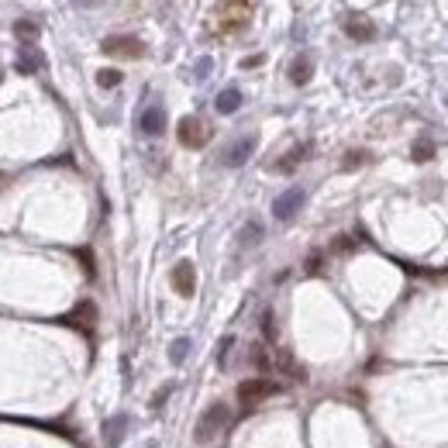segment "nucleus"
Masks as SVG:
<instances>
[{"instance_id": "obj_3", "label": "nucleus", "mask_w": 448, "mask_h": 448, "mask_svg": "<svg viewBox=\"0 0 448 448\" xmlns=\"http://www.w3.org/2000/svg\"><path fill=\"white\" fill-rule=\"evenodd\" d=\"M176 135H179V145H186V149H204L210 142V128L200 117H183Z\"/></svg>"}, {"instance_id": "obj_22", "label": "nucleus", "mask_w": 448, "mask_h": 448, "mask_svg": "<svg viewBox=\"0 0 448 448\" xmlns=\"http://www.w3.org/2000/svg\"><path fill=\"white\" fill-rule=\"evenodd\" d=\"M231 345H235V338H231V335H228V338H224V342H221V356H217V362H221V365H224V362H228V349H231Z\"/></svg>"}, {"instance_id": "obj_19", "label": "nucleus", "mask_w": 448, "mask_h": 448, "mask_svg": "<svg viewBox=\"0 0 448 448\" xmlns=\"http://www.w3.org/2000/svg\"><path fill=\"white\" fill-rule=\"evenodd\" d=\"M186 352H190V338H176V342H173V352H169V358L179 365V362L186 358Z\"/></svg>"}, {"instance_id": "obj_7", "label": "nucleus", "mask_w": 448, "mask_h": 448, "mask_svg": "<svg viewBox=\"0 0 448 448\" xmlns=\"http://www.w3.org/2000/svg\"><path fill=\"white\" fill-rule=\"evenodd\" d=\"M169 283H173V290H176L179 297H193V290H197V269H193V263H186V259L176 263Z\"/></svg>"}, {"instance_id": "obj_20", "label": "nucleus", "mask_w": 448, "mask_h": 448, "mask_svg": "<svg viewBox=\"0 0 448 448\" xmlns=\"http://www.w3.org/2000/svg\"><path fill=\"white\" fill-rule=\"evenodd\" d=\"M17 35H21V38H28L24 45H31V38L38 35V24H35V21H21V24H17Z\"/></svg>"}, {"instance_id": "obj_21", "label": "nucleus", "mask_w": 448, "mask_h": 448, "mask_svg": "<svg viewBox=\"0 0 448 448\" xmlns=\"http://www.w3.org/2000/svg\"><path fill=\"white\" fill-rule=\"evenodd\" d=\"M362 163H365V152H349V159H345L342 166H345V169H356V166H362Z\"/></svg>"}, {"instance_id": "obj_5", "label": "nucleus", "mask_w": 448, "mask_h": 448, "mask_svg": "<svg viewBox=\"0 0 448 448\" xmlns=\"http://www.w3.org/2000/svg\"><path fill=\"white\" fill-rule=\"evenodd\" d=\"M304 190L300 186H290V190H283L276 200H272V214H276V221H293L297 217V210L304 207Z\"/></svg>"}, {"instance_id": "obj_12", "label": "nucleus", "mask_w": 448, "mask_h": 448, "mask_svg": "<svg viewBox=\"0 0 448 448\" xmlns=\"http://www.w3.org/2000/svg\"><path fill=\"white\" fill-rule=\"evenodd\" d=\"M214 107H217V114H235V110L242 107V93H238L235 87L221 90V93H217V100H214Z\"/></svg>"}, {"instance_id": "obj_9", "label": "nucleus", "mask_w": 448, "mask_h": 448, "mask_svg": "<svg viewBox=\"0 0 448 448\" xmlns=\"http://www.w3.org/2000/svg\"><path fill=\"white\" fill-rule=\"evenodd\" d=\"M138 128L145 135H163L166 131V110H163V103H149L142 110V117H138Z\"/></svg>"}, {"instance_id": "obj_24", "label": "nucleus", "mask_w": 448, "mask_h": 448, "mask_svg": "<svg viewBox=\"0 0 448 448\" xmlns=\"http://www.w3.org/2000/svg\"><path fill=\"white\" fill-rule=\"evenodd\" d=\"M169 390H173V386H163V390H159V393H156V400H152V407H156V410H159V407H163V400H166V397H169Z\"/></svg>"}, {"instance_id": "obj_8", "label": "nucleus", "mask_w": 448, "mask_h": 448, "mask_svg": "<svg viewBox=\"0 0 448 448\" xmlns=\"http://www.w3.org/2000/svg\"><path fill=\"white\" fill-rule=\"evenodd\" d=\"M345 35L356 42H372L376 38V24L365 14H345Z\"/></svg>"}, {"instance_id": "obj_13", "label": "nucleus", "mask_w": 448, "mask_h": 448, "mask_svg": "<svg viewBox=\"0 0 448 448\" xmlns=\"http://www.w3.org/2000/svg\"><path fill=\"white\" fill-rule=\"evenodd\" d=\"M290 80H293L297 87H304V83L310 80V56H300V59L290 66Z\"/></svg>"}, {"instance_id": "obj_14", "label": "nucleus", "mask_w": 448, "mask_h": 448, "mask_svg": "<svg viewBox=\"0 0 448 448\" xmlns=\"http://www.w3.org/2000/svg\"><path fill=\"white\" fill-rule=\"evenodd\" d=\"M38 66H45V59H42L31 45H24V49H21V69H24V73H35Z\"/></svg>"}, {"instance_id": "obj_11", "label": "nucleus", "mask_w": 448, "mask_h": 448, "mask_svg": "<svg viewBox=\"0 0 448 448\" xmlns=\"http://www.w3.org/2000/svg\"><path fill=\"white\" fill-rule=\"evenodd\" d=\"M307 152H310V145H293V149H290V152H286V156H283V159L272 166V169H276V173H293V169H297V166L307 159Z\"/></svg>"}, {"instance_id": "obj_4", "label": "nucleus", "mask_w": 448, "mask_h": 448, "mask_svg": "<svg viewBox=\"0 0 448 448\" xmlns=\"http://www.w3.org/2000/svg\"><path fill=\"white\" fill-rule=\"evenodd\" d=\"M249 14H252V3H217L214 7V17H221V31H238L249 24Z\"/></svg>"}, {"instance_id": "obj_18", "label": "nucleus", "mask_w": 448, "mask_h": 448, "mask_svg": "<svg viewBox=\"0 0 448 448\" xmlns=\"http://www.w3.org/2000/svg\"><path fill=\"white\" fill-rule=\"evenodd\" d=\"M249 362L256 365V369H269V356L263 345H252V352H249Z\"/></svg>"}, {"instance_id": "obj_1", "label": "nucleus", "mask_w": 448, "mask_h": 448, "mask_svg": "<svg viewBox=\"0 0 448 448\" xmlns=\"http://www.w3.org/2000/svg\"><path fill=\"white\" fill-rule=\"evenodd\" d=\"M228 421H231V410H228V404H210L204 414H200V421H197V442L200 445H207V442H214L224 428H228Z\"/></svg>"}, {"instance_id": "obj_2", "label": "nucleus", "mask_w": 448, "mask_h": 448, "mask_svg": "<svg viewBox=\"0 0 448 448\" xmlns=\"http://www.w3.org/2000/svg\"><path fill=\"white\" fill-rule=\"evenodd\" d=\"M276 393H279V383H272L269 376H252V379H242L238 383L242 407H259V404H266L269 397H276Z\"/></svg>"}, {"instance_id": "obj_25", "label": "nucleus", "mask_w": 448, "mask_h": 448, "mask_svg": "<svg viewBox=\"0 0 448 448\" xmlns=\"http://www.w3.org/2000/svg\"><path fill=\"white\" fill-rule=\"evenodd\" d=\"M259 63H263V56H249L242 66H245V69H252V66H259Z\"/></svg>"}, {"instance_id": "obj_10", "label": "nucleus", "mask_w": 448, "mask_h": 448, "mask_svg": "<svg viewBox=\"0 0 448 448\" xmlns=\"http://www.w3.org/2000/svg\"><path fill=\"white\" fill-rule=\"evenodd\" d=\"M252 152H256V135H245V138H238L235 145L224 149V166H245Z\"/></svg>"}, {"instance_id": "obj_15", "label": "nucleus", "mask_w": 448, "mask_h": 448, "mask_svg": "<svg viewBox=\"0 0 448 448\" xmlns=\"http://www.w3.org/2000/svg\"><path fill=\"white\" fill-rule=\"evenodd\" d=\"M121 80H124L121 69H100V73H97V87H103V90L121 87Z\"/></svg>"}, {"instance_id": "obj_23", "label": "nucleus", "mask_w": 448, "mask_h": 448, "mask_svg": "<svg viewBox=\"0 0 448 448\" xmlns=\"http://www.w3.org/2000/svg\"><path fill=\"white\" fill-rule=\"evenodd\" d=\"M263 331H266V338H276V324H272V314L266 310V317H263Z\"/></svg>"}, {"instance_id": "obj_6", "label": "nucleus", "mask_w": 448, "mask_h": 448, "mask_svg": "<svg viewBox=\"0 0 448 448\" xmlns=\"http://www.w3.org/2000/svg\"><path fill=\"white\" fill-rule=\"evenodd\" d=\"M107 56H121V59H138L142 52H145V45L135 38V35H110V38H103V45H100Z\"/></svg>"}, {"instance_id": "obj_17", "label": "nucleus", "mask_w": 448, "mask_h": 448, "mask_svg": "<svg viewBox=\"0 0 448 448\" xmlns=\"http://www.w3.org/2000/svg\"><path fill=\"white\" fill-rule=\"evenodd\" d=\"M431 156H435V145H431L428 138H421V142L414 145V159H417V163H428Z\"/></svg>"}, {"instance_id": "obj_16", "label": "nucleus", "mask_w": 448, "mask_h": 448, "mask_svg": "<svg viewBox=\"0 0 448 448\" xmlns=\"http://www.w3.org/2000/svg\"><path fill=\"white\" fill-rule=\"evenodd\" d=\"M124 424H128V417H121V414L107 421V445H110V448L121 442V428H124Z\"/></svg>"}]
</instances>
